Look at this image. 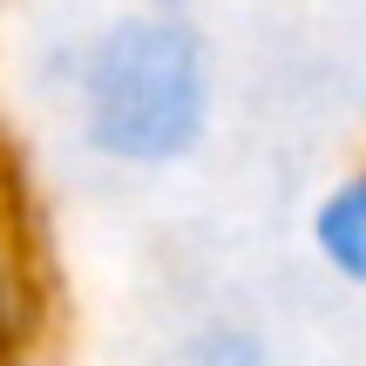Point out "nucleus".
I'll return each instance as SVG.
<instances>
[{"label":"nucleus","mask_w":366,"mask_h":366,"mask_svg":"<svg viewBox=\"0 0 366 366\" xmlns=\"http://www.w3.org/2000/svg\"><path fill=\"white\" fill-rule=\"evenodd\" d=\"M61 109L81 157L122 177L183 170L217 122V61L190 14L122 7L68 48Z\"/></svg>","instance_id":"nucleus-1"},{"label":"nucleus","mask_w":366,"mask_h":366,"mask_svg":"<svg viewBox=\"0 0 366 366\" xmlns=\"http://www.w3.org/2000/svg\"><path fill=\"white\" fill-rule=\"evenodd\" d=\"M48 332V278H41V237L14 183H0V360H21Z\"/></svg>","instance_id":"nucleus-2"},{"label":"nucleus","mask_w":366,"mask_h":366,"mask_svg":"<svg viewBox=\"0 0 366 366\" xmlns=\"http://www.w3.org/2000/svg\"><path fill=\"white\" fill-rule=\"evenodd\" d=\"M305 244L340 292L366 299V157H353L305 210Z\"/></svg>","instance_id":"nucleus-3"},{"label":"nucleus","mask_w":366,"mask_h":366,"mask_svg":"<svg viewBox=\"0 0 366 366\" xmlns=\"http://www.w3.org/2000/svg\"><path fill=\"white\" fill-rule=\"evenodd\" d=\"M170 366H278V353L251 319H204L177 340Z\"/></svg>","instance_id":"nucleus-4"},{"label":"nucleus","mask_w":366,"mask_h":366,"mask_svg":"<svg viewBox=\"0 0 366 366\" xmlns=\"http://www.w3.org/2000/svg\"><path fill=\"white\" fill-rule=\"evenodd\" d=\"M0 366H48V360H41V353H21V360H0Z\"/></svg>","instance_id":"nucleus-5"}]
</instances>
